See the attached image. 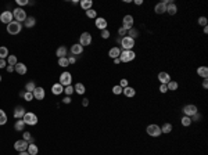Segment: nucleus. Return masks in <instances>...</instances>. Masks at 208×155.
Returning <instances> with one entry per match:
<instances>
[{
  "instance_id": "f257e3e1",
  "label": "nucleus",
  "mask_w": 208,
  "mask_h": 155,
  "mask_svg": "<svg viewBox=\"0 0 208 155\" xmlns=\"http://www.w3.org/2000/svg\"><path fill=\"white\" fill-rule=\"evenodd\" d=\"M13 18H14V21H17V22H24V21L28 18V15H27V11H25L24 8L17 7L13 10Z\"/></svg>"
},
{
  "instance_id": "f03ea898",
  "label": "nucleus",
  "mask_w": 208,
  "mask_h": 155,
  "mask_svg": "<svg viewBox=\"0 0 208 155\" xmlns=\"http://www.w3.org/2000/svg\"><path fill=\"white\" fill-rule=\"evenodd\" d=\"M136 58V54L133 50H121V56H119V60L121 62H131Z\"/></svg>"
},
{
  "instance_id": "7ed1b4c3",
  "label": "nucleus",
  "mask_w": 208,
  "mask_h": 155,
  "mask_svg": "<svg viewBox=\"0 0 208 155\" xmlns=\"http://www.w3.org/2000/svg\"><path fill=\"white\" fill-rule=\"evenodd\" d=\"M21 29H22V25H21V22H17V21H11L7 25V32L10 35H18Z\"/></svg>"
},
{
  "instance_id": "20e7f679",
  "label": "nucleus",
  "mask_w": 208,
  "mask_h": 155,
  "mask_svg": "<svg viewBox=\"0 0 208 155\" xmlns=\"http://www.w3.org/2000/svg\"><path fill=\"white\" fill-rule=\"evenodd\" d=\"M22 120H24L25 125L35 126V125L38 123V116H36L33 112H25V115L22 116Z\"/></svg>"
},
{
  "instance_id": "39448f33",
  "label": "nucleus",
  "mask_w": 208,
  "mask_h": 155,
  "mask_svg": "<svg viewBox=\"0 0 208 155\" xmlns=\"http://www.w3.org/2000/svg\"><path fill=\"white\" fill-rule=\"evenodd\" d=\"M121 46H122V50H133V46H135V40L129 36H124L121 39Z\"/></svg>"
},
{
  "instance_id": "423d86ee",
  "label": "nucleus",
  "mask_w": 208,
  "mask_h": 155,
  "mask_svg": "<svg viewBox=\"0 0 208 155\" xmlns=\"http://www.w3.org/2000/svg\"><path fill=\"white\" fill-rule=\"evenodd\" d=\"M71 82H72V75L69 73L68 71H65V72H63L60 75V78H58V83L60 84H63V86H69L71 84Z\"/></svg>"
},
{
  "instance_id": "0eeeda50",
  "label": "nucleus",
  "mask_w": 208,
  "mask_h": 155,
  "mask_svg": "<svg viewBox=\"0 0 208 155\" xmlns=\"http://www.w3.org/2000/svg\"><path fill=\"white\" fill-rule=\"evenodd\" d=\"M146 131H147L148 136H151V137H158V136H161L162 133H161V127L158 126V125H148L147 129H146Z\"/></svg>"
},
{
  "instance_id": "6e6552de",
  "label": "nucleus",
  "mask_w": 208,
  "mask_h": 155,
  "mask_svg": "<svg viewBox=\"0 0 208 155\" xmlns=\"http://www.w3.org/2000/svg\"><path fill=\"white\" fill-rule=\"evenodd\" d=\"M198 112V109H197V107L194 105V104H187V105H184L183 107V114L184 116H189V118H192L194 114H197Z\"/></svg>"
},
{
  "instance_id": "1a4fd4ad",
  "label": "nucleus",
  "mask_w": 208,
  "mask_h": 155,
  "mask_svg": "<svg viewBox=\"0 0 208 155\" xmlns=\"http://www.w3.org/2000/svg\"><path fill=\"white\" fill-rule=\"evenodd\" d=\"M92 35L89 33V32H83L82 35H80V37H79V44L80 46H89V44H92Z\"/></svg>"
},
{
  "instance_id": "9d476101",
  "label": "nucleus",
  "mask_w": 208,
  "mask_h": 155,
  "mask_svg": "<svg viewBox=\"0 0 208 155\" xmlns=\"http://www.w3.org/2000/svg\"><path fill=\"white\" fill-rule=\"evenodd\" d=\"M29 143L28 141H25V140H17L15 143H14V150L18 152H22V151H27V148H28Z\"/></svg>"
},
{
  "instance_id": "9b49d317",
  "label": "nucleus",
  "mask_w": 208,
  "mask_h": 155,
  "mask_svg": "<svg viewBox=\"0 0 208 155\" xmlns=\"http://www.w3.org/2000/svg\"><path fill=\"white\" fill-rule=\"evenodd\" d=\"M133 22H135V20H133L132 15H125L124 20H122V28L126 29V31H129L131 28H133Z\"/></svg>"
},
{
  "instance_id": "f8f14e48",
  "label": "nucleus",
  "mask_w": 208,
  "mask_h": 155,
  "mask_svg": "<svg viewBox=\"0 0 208 155\" xmlns=\"http://www.w3.org/2000/svg\"><path fill=\"white\" fill-rule=\"evenodd\" d=\"M11 21H14L11 11H3L1 14H0V22H3V24L8 25L10 22H11Z\"/></svg>"
},
{
  "instance_id": "ddd939ff",
  "label": "nucleus",
  "mask_w": 208,
  "mask_h": 155,
  "mask_svg": "<svg viewBox=\"0 0 208 155\" xmlns=\"http://www.w3.org/2000/svg\"><path fill=\"white\" fill-rule=\"evenodd\" d=\"M44 97H46V92H44V89L43 87H38V86H36V89L33 90V98L42 101V100H44Z\"/></svg>"
},
{
  "instance_id": "4468645a",
  "label": "nucleus",
  "mask_w": 208,
  "mask_h": 155,
  "mask_svg": "<svg viewBox=\"0 0 208 155\" xmlns=\"http://www.w3.org/2000/svg\"><path fill=\"white\" fill-rule=\"evenodd\" d=\"M107 20L105 18H103V17H97L96 18V28L100 29V31H104V29H107Z\"/></svg>"
},
{
  "instance_id": "2eb2a0df",
  "label": "nucleus",
  "mask_w": 208,
  "mask_h": 155,
  "mask_svg": "<svg viewBox=\"0 0 208 155\" xmlns=\"http://www.w3.org/2000/svg\"><path fill=\"white\" fill-rule=\"evenodd\" d=\"M14 71L18 73V75H25L27 72H28V68H27V65L22 62H17L15 67H14Z\"/></svg>"
},
{
  "instance_id": "dca6fc26",
  "label": "nucleus",
  "mask_w": 208,
  "mask_h": 155,
  "mask_svg": "<svg viewBox=\"0 0 208 155\" xmlns=\"http://www.w3.org/2000/svg\"><path fill=\"white\" fill-rule=\"evenodd\" d=\"M158 80L161 82V84H168L171 82V75L168 72H160L158 73Z\"/></svg>"
},
{
  "instance_id": "f3484780",
  "label": "nucleus",
  "mask_w": 208,
  "mask_h": 155,
  "mask_svg": "<svg viewBox=\"0 0 208 155\" xmlns=\"http://www.w3.org/2000/svg\"><path fill=\"white\" fill-rule=\"evenodd\" d=\"M108 56H110V58H112V60H115V58H119V56H121V48H119V47H111L110 50H108Z\"/></svg>"
},
{
  "instance_id": "a211bd4d",
  "label": "nucleus",
  "mask_w": 208,
  "mask_h": 155,
  "mask_svg": "<svg viewBox=\"0 0 208 155\" xmlns=\"http://www.w3.org/2000/svg\"><path fill=\"white\" fill-rule=\"evenodd\" d=\"M52 93L54 95H60L61 93H64V86L60 83H54L52 86Z\"/></svg>"
},
{
  "instance_id": "6ab92c4d",
  "label": "nucleus",
  "mask_w": 208,
  "mask_h": 155,
  "mask_svg": "<svg viewBox=\"0 0 208 155\" xmlns=\"http://www.w3.org/2000/svg\"><path fill=\"white\" fill-rule=\"evenodd\" d=\"M71 53L74 54V57H75V56H79V54H82V53H83V46H80L79 43L72 44Z\"/></svg>"
},
{
  "instance_id": "aec40b11",
  "label": "nucleus",
  "mask_w": 208,
  "mask_h": 155,
  "mask_svg": "<svg viewBox=\"0 0 208 155\" xmlns=\"http://www.w3.org/2000/svg\"><path fill=\"white\" fill-rule=\"evenodd\" d=\"M24 115H25V108L21 107V105L15 107V109H14V118H15V119H22Z\"/></svg>"
},
{
  "instance_id": "412c9836",
  "label": "nucleus",
  "mask_w": 208,
  "mask_h": 155,
  "mask_svg": "<svg viewBox=\"0 0 208 155\" xmlns=\"http://www.w3.org/2000/svg\"><path fill=\"white\" fill-rule=\"evenodd\" d=\"M122 93H124V95H125V97H128V98H132V97L136 95V90H135L133 87H131V86L125 87L124 90H122Z\"/></svg>"
},
{
  "instance_id": "4be33fe9",
  "label": "nucleus",
  "mask_w": 208,
  "mask_h": 155,
  "mask_svg": "<svg viewBox=\"0 0 208 155\" xmlns=\"http://www.w3.org/2000/svg\"><path fill=\"white\" fill-rule=\"evenodd\" d=\"M154 11H156V14H164V12H167V6H165L162 1H161V3H157L156 6H154Z\"/></svg>"
},
{
  "instance_id": "5701e85b",
  "label": "nucleus",
  "mask_w": 208,
  "mask_h": 155,
  "mask_svg": "<svg viewBox=\"0 0 208 155\" xmlns=\"http://www.w3.org/2000/svg\"><path fill=\"white\" fill-rule=\"evenodd\" d=\"M197 75L203 78V79H207L208 78V68L207 67H198L197 68Z\"/></svg>"
},
{
  "instance_id": "b1692460",
  "label": "nucleus",
  "mask_w": 208,
  "mask_h": 155,
  "mask_svg": "<svg viewBox=\"0 0 208 155\" xmlns=\"http://www.w3.org/2000/svg\"><path fill=\"white\" fill-rule=\"evenodd\" d=\"M67 53H68L67 47H65V46H60V47L56 50V56L58 57V58H63V57H67Z\"/></svg>"
},
{
  "instance_id": "393cba45",
  "label": "nucleus",
  "mask_w": 208,
  "mask_h": 155,
  "mask_svg": "<svg viewBox=\"0 0 208 155\" xmlns=\"http://www.w3.org/2000/svg\"><path fill=\"white\" fill-rule=\"evenodd\" d=\"M167 12H168L169 15H175L176 12H178V7H176V4L173 3V1H171V3L167 6Z\"/></svg>"
},
{
  "instance_id": "a878e982",
  "label": "nucleus",
  "mask_w": 208,
  "mask_h": 155,
  "mask_svg": "<svg viewBox=\"0 0 208 155\" xmlns=\"http://www.w3.org/2000/svg\"><path fill=\"white\" fill-rule=\"evenodd\" d=\"M79 4H80V7L83 8L85 11H88V10L92 8L93 1H92V0H82V1H79Z\"/></svg>"
},
{
  "instance_id": "bb28decb",
  "label": "nucleus",
  "mask_w": 208,
  "mask_h": 155,
  "mask_svg": "<svg viewBox=\"0 0 208 155\" xmlns=\"http://www.w3.org/2000/svg\"><path fill=\"white\" fill-rule=\"evenodd\" d=\"M74 90H75V93H78V94H80V95H83L85 92H86L83 83H76L75 86H74Z\"/></svg>"
},
{
  "instance_id": "cd10ccee",
  "label": "nucleus",
  "mask_w": 208,
  "mask_h": 155,
  "mask_svg": "<svg viewBox=\"0 0 208 155\" xmlns=\"http://www.w3.org/2000/svg\"><path fill=\"white\" fill-rule=\"evenodd\" d=\"M25 126H27V125L24 123V120H22V119H17L15 125H14V129H15L17 131H24Z\"/></svg>"
},
{
  "instance_id": "c85d7f7f",
  "label": "nucleus",
  "mask_w": 208,
  "mask_h": 155,
  "mask_svg": "<svg viewBox=\"0 0 208 155\" xmlns=\"http://www.w3.org/2000/svg\"><path fill=\"white\" fill-rule=\"evenodd\" d=\"M27 151H28L29 155H38V152H39V148H38V145H36V144H29L28 148H27Z\"/></svg>"
},
{
  "instance_id": "c756f323",
  "label": "nucleus",
  "mask_w": 208,
  "mask_h": 155,
  "mask_svg": "<svg viewBox=\"0 0 208 155\" xmlns=\"http://www.w3.org/2000/svg\"><path fill=\"white\" fill-rule=\"evenodd\" d=\"M173 129V126L171 123H164L162 126H161V133H164V134H168V133H171Z\"/></svg>"
},
{
  "instance_id": "7c9ffc66",
  "label": "nucleus",
  "mask_w": 208,
  "mask_h": 155,
  "mask_svg": "<svg viewBox=\"0 0 208 155\" xmlns=\"http://www.w3.org/2000/svg\"><path fill=\"white\" fill-rule=\"evenodd\" d=\"M35 24H36V20L33 17H28V18L24 21V25L27 28H32V26H35Z\"/></svg>"
},
{
  "instance_id": "2f4dec72",
  "label": "nucleus",
  "mask_w": 208,
  "mask_h": 155,
  "mask_svg": "<svg viewBox=\"0 0 208 155\" xmlns=\"http://www.w3.org/2000/svg\"><path fill=\"white\" fill-rule=\"evenodd\" d=\"M20 95L25 100V101H28V103L33 100V93H29V92H21V93H20Z\"/></svg>"
},
{
  "instance_id": "473e14b6",
  "label": "nucleus",
  "mask_w": 208,
  "mask_h": 155,
  "mask_svg": "<svg viewBox=\"0 0 208 155\" xmlns=\"http://www.w3.org/2000/svg\"><path fill=\"white\" fill-rule=\"evenodd\" d=\"M22 140H25V141H28L29 144H33V137L32 134H31V131H24V134H22Z\"/></svg>"
},
{
  "instance_id": "72a5a7b5",
  "label": "nucleus",
  "mask_w": 208,
  "mask_h": 155,
  "mask_svg": "<svg viewBox=\"0 0 208 155\" xmlns=\"http://www.w3.org/2000/svg\"><path fill=\"white\" fill-rule=\"evenodd\" d=\"M8 56H10V54H8V48L1 46V47H0V60H6Z\"/></svg>"
},
{
  "instance_id": "f704fd0d",
  "label": "nucleus",
  "mask_w": 208,
  "mask_h": 155,
  "mask_svg": "<svg viewBox=\"0 0 208 155\" xmlns=\"http://www.w3.org/2000/svg\"><path fill=\"white\" fill-rule=\"evenodd\" d=\"M126 36H129V37H132V39L135 40L137 36H139V31H137L136 28H131L128 31V33H126Z\"/></svg>"
},
{
  "instance_id": "c9c22d12",
  "label": "nucleus",
  "mask_w": 208,
  "mask_h": 155,
  "mask_svg": "<svg viewBox=\"0 0 208 155\" xmlns=\"http://www.w3.org/2000/svg\"><path fill=\"white\" fill-rule=\"evenodd\" d=\"M36 89V84L33 80H31V82H28V83L25 84V92H29V93H33V90Z\"/></svg>"
},
{
  "instance_id": "e433bc0d",
  "label": "nucleus",
  "mask_w": 208,
  "mask_h": 155,
  "mask_svg": "<svg viewBox=\"0 0 208 155\" xmlns=\"http://www.w3.org/2000/svg\"><path fill=\"white\" fill-rule=\"evenodd\" d=\"M18 62V60H17V56H14V54H11V56L7 57V65H11V67H15V64Z\"/></svg>"
},
{
  "instance_id": "4c0bfd02",
  "label": "nucleus",
  "mask_w": 208,
  "mask_h": 155,
  "mask_svg": "<svg viewBox=\"0 0 208 155\" xmlns=\"http://www.w3.org/2000/svg\"><path fill=\"white\" fill-rule=\"evenodd\" d=\"M6 123H7V114L3 109H0V126H3Z\"/></svg>"
},
{
  "instance_id": "58836bf2",
  "label": "nucleus",
  "mask_w": 208,
  "mask_h": 155,
  "mask_svg": "<svg viewBox=\"0 0 208 155\" xmlns=\"http://www.w3.org/2000/svg\"><path fill=\"white\" fill-rule=\"evenodd\" d=\"M167 87H168V90H171V92H175V90H178L179 84H178V82H175V80H171V82L167 84Z\"/></svg>"
},
{
  "instance_id": "ea45409f",
  "label": "nucleus",
  "mask_w": 208,
  "mask_h": 155,
  "mask_svg": "<svg viewBox=\"0 0 208 155\" xmlns=\"http://www.w3.org/2000/svg\"><path fill=\"white\" fill-rule=\"evenodd\" d=\"M58 65H60V67H63V68L68 67V65H69V62H68V58H67V57H63V58H58Z\"/></svg>"
},
{
  "instance_id": "a19ab883",
  "label": "nucleus",
  "mask_w": 208,
  "mask_h": 155,
  "mask_svg": "<svg viewBox=\"0 0 208 155\" xmlns=\"http://www.w3.org/2000/svg\"><path fill=\"white\" fill-rule=\"evenodd\" d=\"M180 122H182V125H183V126H190V125H192V119H190L189 116H184V115L182 116Z\"/></svg>"
},
{
  "instance_id": "79ce46f5",
  "label": "nucleus",
  "mask_w": 208,
  "mask_h": 155,
  "mask_svg": "<svg viewBox=\"0 0 208 155\" xmlns=\"http://www.w3.org/2000/svg\"><path fill=\"white\" fill-rule=\"evenodd\" d=\"M86 17H88V18H94V20H96L97 18V11H94L93 8H90V10L86 11Z\"/></svg>"
},
{
  "instance_id": "37998d69",
  "label": "nucleus",
  "mask_w": 208,
  "mask_h": 155,
  "mask_svg": "<svg viewBox=\"0 0 208 155\" xmlns=\"http://www.w3.org/2000/svg\"><path fill=\"white\" fill-rule=\"evenodd\" d=\"M64 93L67 95H69V97H71L72 93H75V90H74V86H72V84H69V86H65V87H64Z\"/></svg>"
},
{
  "instance_id": "c03bdc74",
  "label": "nucleus",
  "mask_w": 208,
  "mask_h": 155,
  "mask_svg": "<svg viewBox=\"0 0 208 155\" xmlns=\"http://www.w3.org/2000/svg\"><path fill=\"white\" fill-rule=\"evenodd\" d=\"M122 90H124V89L121 87L119 84H117V86H114V87H112V93H114V94H115V95H119V94H122Z\"/></svg>"
},
{
  "instance_id": "a18cd8bd",
  "label": "nucleus",
  "mask_w": 208,
  "mask_h": 155,
  "mask_svg": "<svg viewBox=\"0 0 208 155\" xmlns=\"http://www.w3.org/2000/svg\"><path fill=\"white\" fill-rule=\"evenodd\" d=\"M207 18H205V17H200V18H198V25H201V26H207Z\"/></svg>"
},
{
  "instance_id": "49530a36",
  "label": "nucleus",
  "mask_w": 208,
  "mask_h": 155,
  "mask_svg": "<svg viewBox=\"0 0 208 155\" xmlns=\"http://www.w3.org/2000/svg\"><path fill=\"white\" fill-rule=\"evenodd\" d=\"M119 86L122 89H125V87H128L129 86V82H128V79H121V82H119Z\"/></svg>"
},
{
  "instance_id": "de8ad7c7",
  "label": "nucleus",
  "mask_w": 208,
  "mask_h": 155,
  "mask_svg": "<svg viewBox=\"0 0 208 155\" xmlns=\"http://www.w3.org/2000/svg\"><path fill=\"white\" fill-rule=\"evenodd\" d=\"M126 33H128V31L126 29H124L122 26H121L119 29H118V35L121 36V37H124V36H126Z\"/></svg>"
},
{
  "instance_id": "09e8293b",
  "label": "nucleus",
  "mask_w": 208,
  "mask_h": 155,
  "mask_svg": "<svg viewBox=\"0 0 208 155\" xmlns=\"http://www.w3.org/2000/svg\"><path fill=\"white\" fill-rule=\"evenodd\" d=\"M101 37H103V39H108V37H110V32L107 31V29H104V31H101Z\"/></svg>"
},
{
  "instance_id": "8fccbe9b",
  "label": "nucleus",
  "mask_w": 208,
  "mask_h": 155,
  "mask_svg": "<svg viewBox=\"0 0 208 155\" xmlns=\"http://www.w3.org/2000/svg\"><path fill=\"white\" fill-rule=\"evenodd\" d=\"M190 119H192V122H197V120H200V119H201V115L198 114V112H197V114H194V115H193Z\"/></svg>"
},
{
  "instance_id": "3c124183",
  "label": "nucleus",
  "mask_w": 208,
  "mask_h": 155,
  "mask_svg": "<svg viewBox=\"0 0 208 155\" xmlns=\"http://www.w3.org/2000/svg\"><path fill=\"white\" fill-rule=\"evenodd\" d=\"M71 101H72V98L69 97V95H65L64 98H63V103L64 104H71Z\"/></svg>"
},
{
  "instance_id": "603ef678",
  "label": "nucleus",
  "mask_w": 208,
  "mask_h": 155,
  "mask_svg": "<svg viewBox=\"0 0 208 155\" xmlns=\"http://www.w3.org/2000/svg\"><path fill=\"white\" fill-rule=\"evenodd\" d=\"M17 4L21 6V7H22V6H27V4H28V0H17Z\"/></svg>"
},
{
  "instance_id": "864d4df0",
  "label": "nucleus",
  "mask_w": 208,
  "mask_h": 155,
  "mask_svg": "<svg viewBox=\"0 0 208 155\" xmlns=\"http://www.w3.org/2000/svg\"><path fill=\"white\" fill-rule=\"evenodd\" d=\"M160 92H161V93H167V92H168V87H167V84H161V86H160Z\"/></svg>"
},
{
  "instance_id": "5fc2aeb1",
  "label": "nucleus",
  "mask_w": 208,
  "mask_h": 155,
  "mask_svg": "<svg viewBox=\"0 0 208 155\" xmlns=\"http://www.w3.org/2000/svg\"><path fill=\"white\" fill-rule=\"evenodd\" d=\"M67 58H68V62H69V64H75V62H76V57H74V56L67 57Z\"/></svg>"
},
{
  "instance_id": "6e6d98bb",
  "label": "nucleus",
  "mask_w": 208,
  "mask_h": 155,
  "mask_svg": "<svg viewBox=\"0 0 208 155\" xmlns=\"http://www.w3.org/2000/svg\"><path fill=\"white\" fill-rule=\"evenodd\" d=\"M7 67V61L6 60H0V68H6Z\"/></svg>"
},
{
  "instance_id": "4d7b16f0",
  "label": "nucleus",
  "mask_w": 208,
  "mask_h": 155,
  "mask_svg": "<svg viewBox=\"0 0 208 155\" xmlns=\"http://www.w3.org/2000/svg\"><path fill=\"white\" fill-rule=\"evenodd\" d=\"M82 105H83V107H88V105H89V100H88V98H83V100H82Z\"/></svg>"
},
{
  "instance_id": "13d9d810",
  "label": "nucleus",
  "mask_w": 208,
  "mask_h": 155,
  "mask_svg": "<svg viewBox=\"0 0 208 155\" xmlns=\"http://www.w3.org/2000/svg\"><path fill=\"white\" fill-rule=\"evenodd\" d=\"M7 72H8V73L14 72V67H11V65H7Z\"/></svg>"
},
{
  "instance_id": "bf43d9fd",
  "label": "nucleus",
  "mask_w": 208,
  "mask_h": 155,
  "mask_svg": "<svg viewBox=\"0 0 208 155\" xmlns=\"http://www.w3.org/2000/svg\"><path fill=\"white\" fill-rule=\"evenodd\" d=\"M203 87H204V89H207V87H208V80H207V79L203 80Z\"/></svg>"
},
{
  "instance_id": "052dcab7",
  "label": "nucleus",
  "mask_w": 208,
  "mask_h": 155,
  "mask_svg": "<svg viewBox=\"0 0 208 155\" xmlns=\"http://www.w3.org/2000/svg\"><path fill=\"white\" fill-rule=\"evenodd\" d=\"M142 3H143V0H135V4H136V6H140Z\"/></svg>"
},
{
  "instance_id": "680f3d73",
  "label": "nucleus",
  "mask_w": 208,
  "mask_h": 155,
  "mask_svg": "<svg viewBox=\"0 0 208 155\" xmlns=\"http://www.w3.org/2000/svg\"><path fill=\"white\" fill-rule=\"evenodd\" d=\"M114 64H121V60L119 58H115V60H114Z\"/></svg>"
},
{
  "instance_id": "e2e57ef3",
  "label": "nucleus",
  "mask_w": 208,
  "mask_h": 155,
  "mask_svg": "<svg viewBox=\"0 0 208 155\" xmlns=\"http://www.w3.org/2000/svg\"><path fill=\"white\" fill-rule=\"evenodd\" d=\"M20 155H29V154H28V151H22V152H20Z\"/></svg>"
},
{
  "instance_id": "0e129e2a",
  "label": "nucleus",
  "mask_w": 208,
  "mask_h": 155,
  "mask_svg": "<svg viewBox=\"0 0 208 155\" xmlns=\"http://www.w3.org/2000/svg\"><path fill=\"white\" fill-rule=\"evenodd\" d=\"M204 33H208V26H204Z\"/></svg>"
},
{
  "instance_id": "69168bd1",
  "label": "nucleus",
  "mask_w": 208,
  "mask_h": 155,
  "mask_svg": "<svg viewBox=\"0 0 208 155\" xmlns=\"http://www.w3.org/2000/svg\"><path fill=\"white\" fill-rule=\"evenodd\" d=\"M0 82H1V75H0Z\"/></svg>"
}]
</instances>
